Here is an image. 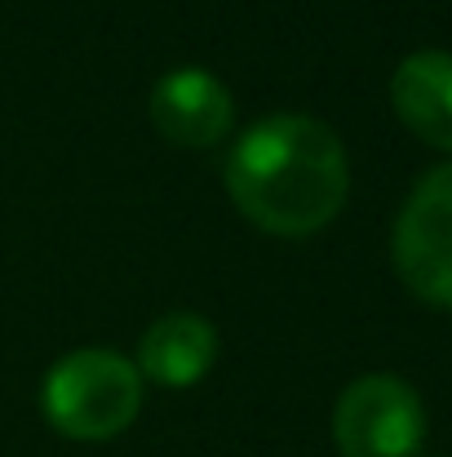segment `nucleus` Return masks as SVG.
Wrapping results in <instances>:
<instances>
[{
	"instance_id": "nucleus-1",
	"label": "nucleus",
	"mask_w": 452,
	"mask_h": 457,
	"mask_svg": "<svg viewBox=\"0 0 452 457\" xmlns=\"http://www.w3.org/2000/svg\"><path fill=\"white\" fill-rule=\"evenodd\" d=\"M226 191L253 227L289 240L315 236L346 204V147L315 116H267L249 125L226 155Z\"/></svg>"
},
{
	"instance_id": "nucleus-2",
	"label": "nucleus",
	"mask_w": 452,
	"mask_h": 457,
	"mask_svg": "<svg viewBox=\"0 0 452 457\" xmlns=\"http://www.w3.org/2000/svg\"><path fill=\"white\" fill-rule=\"evenodd\" d=\"M40 400L58 436L98 445L134 427L143 409V378H138V364H129L125 355L85 346V351L62 355L49 369Z\"/></svg>"
},
{
	"instance_id": "nucleus-3",
	"label": "nucleus",
	"mask_w": 452,
	"mask_h": 457,
	"mask_svg": "<svg viewBox=\"0 0 452 457\" xmlns=\"http://www.w3.org/2000/svg\"><path fill=\"white\" fill-rule=\"evenodd\" d=\"M333 440L341 457H417L426 445L422 395L395 373H368L341 391Z\"/></svg>"
},
{
	"instance_id": "nucleus-4",
	"label": "nucleus",
	"mask_w": 452,
	"mask_h": 457,
	"mask_svg": "<svg viewBox=\"0 0 452 457\" xmlns=\"http://www.w3.org/2000/svg\"><path fill=\"white\" fill-rule=\"evenodd\" d=\"M399 280L431 306L452 311V160L431 169L404 200L390 236Z\"/></svg>"
},
{
	"instance_id": "nucleus-5",
	"label": "nucleus",
	"mask_w": 452,
	"mask_h": 457,
	"mask_svg": "<svg viewBox=\"0 0 452 457\" xmlns=\"http://www.w3.org/2000/svg\"><path fill=\"white\" fill-rule=\"evenodd\" d=\"M151 120L168 143H177L186 152H204L231 134L235 103L213 71L177 67V71L160 76V85L151 89Z\"/></svg>"
},
{
	"instance_id": "nucleus-6",
	"label": "nucleus",
	"mask_w": 452,
	"mask_h": 457,
	"mask_svg": "<svg viewBox=\"0 0 452 457\" xmlns=\"http://www.w3.org/2000/svg\"><path fill=\"white\" fill-rule=\"evenodd\" d=\"M395 116L431 147L452 152V54L417 49L390 76Z\"/></svg>"
},
{
	"instance_id": "nucleus-7",
	"label": "nucleus",
	"mask_w": 452,
	"mask_h": 457,
	"mask_svg": "<svg viewBox=\"0 0 452 457\" xmlns=\"http://www.w3.org/2000/svg\"><path fill=\"white\" fill-rule=\"evenodd\" d=\"M218 360V333L204 315H160L138 342V373L160 386H195Z\"/></svg>"
}]
</instances>
